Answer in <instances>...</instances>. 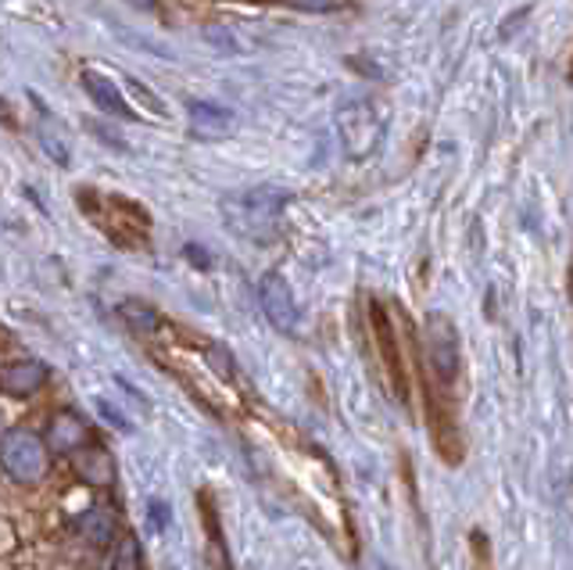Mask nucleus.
I'll return each instance as SVG.
<instances>
[{"mask_svg": "<svg viewBox=\"0 0 573 570\" xmlns=\"http://www.w3.org/2000/svg\"><path fill=\"white\" fill-rule=\"evenodd\" d=\"M287 201L290 194L279 187H251L223 198V215L234 234L254 240V245H270V240H276L279 215H284Z\"/></svg>", "mask_w": 573, "mask_h": 570, "instance_id": "f257e3e1", "label": "nucleus"}, {"mask_svg": "<svg viewBox=\"0 0 573 570\" xmlns=\"http://www.w3.org/2000/svg\"><path fill=\"white\" fill-rule=\"evenodd\" d=\"M369 331H373L377 359H380V366H384V380H387L391 395L409 409L413 405V380H409V363H405L402 334H398V323H394L391 309L377 298H369Z\"/></svg>", "mask_w": 573, "mask_h": 570, "instance_id": "f03ea898", "label": "nucleus"}, {"mask_svg": "<svg viewBox=\"0 0 573 570\" xmlns=\"http://www.w3.org/2000/svg\"><path fill=\"white\" fill-rule=\"evenodd\" d=\"M337 133L351 158H369L380 147L384 122H380L377 108L369 105V100H348V105L337 111Z\"/></svg>", "mask_w": 573, "mask_h": 570, "instance_id": "7ed1b4c3", "label": "nucleus"}, {"mask_svg": "<svg viewBox=\"0 0 573 570\" xmlns=\"http://www.w3.org/2000/svg\"><path fill=\"white\" fill-rule=\"evenodd\" d=\"M259 301H262V312L270 316V323L276 326L279 334L298 331L301 312H298L295 290H290V284L279 273H265L259 281Z\"/></svg>", "mask_w": 573, "mask_h": 570, "instance_id": "20e7f679", "label": "nucleus"}, {"mask_svg": "<svg viewBox=\"0 0 573 570\" xmlns=\"http://www.w3.org/2000/svg\"><path fill=\"white\" fill-rule=\"evenodd\" d=\"M187 116H190V133L198 141H223V136L234 133V111L215 105V100H190Z\"/></svg>", "mask_w": 573, "mask_h": 570, "instance_id": "39448f33", "label": "nucleus"}, {"mask_svg": "<svg viewBox=\"0 0 573 570\" xmlns=\"http://www.w3.org/2000/svg\"><path fill=\"white\" fill-rule=\"evenodd\" d=\"M80 83H83V91L86 97L94 100V105L105 111V116L111 119H136V111L126 105V97L119 94V86H115L105 72H97V69H83L80 72Z\"/></svg>", "mask_w": 573, "mask_h": 570, "instance_id": "423d86ee", "label": "nucleus"}, {"mask_svg": "<svg viewBox=\"0 0 573 570\" xmlns=\"http://www.w3.org/2000/svg\"><path fill=\"white\" fill-rule=\"evenodd\" d=\"M40 463H44V455H40V446H36L33 438H25V435H15L4 446V466L15 477H25V480H33L36 474H40Z\"/></svg>", "mask_w": 573, "mask_h": 570, "instance_id": "0eeeda50", "label": "nucleus"}, {"mask_svg": "<svg viewBox=\"0 0 573 570\" xmlns=\"http://www.w3.org/2000/svg\"><path fill=\"white\" fill-rule=\"evenodd\" d=\"M47 370L40 363H22V366H11V370H4V388L11 391V395H29L33 388L44 384Z\"/></svg>", "mask_w": 573, "mask_h": 570, "instance_id": "6e6552de", "label": "nucleus"}, {"mask_svg": "<svg viewBox=\"0 0 573 570\" xmlns=\"http://www.w3.org/2000/svg\"><path fill=\"white\" fill-rule=\"evenodd\" d=\"M254 4H279L301 15H334V11H348L351 0H254Z\"/></svg>", "mask_w": 573, "mask_h": 570, "instance_id": "1a4fd4ad", "label": "nucleus"}, {"mask_svg": "<svg viewBox=\"0 0 573 570\" xmlns=\"http://www.w3.org/2000/svg\"><path fill=\"white\" fill-rule=\"evenodd\" d=\"M469 553H474V570H494L491 563V542L484 531H469Z\"/></svg>", "mask_w": 573, "mask_h": 570, "instance_id": "9d476101", "label": "nucleus"}, {"mask_svg": "<svg viewBox=\"0 0 573 570\" xmlns=\"http://www.w3.org/2000/svg\"><path fill=\"white\" fill-rule=\"evenodd\" d=\"M566 298H570V309H573V251H570V262H566Z\"/></svg>", "mask_w": 573, "mask_h": 570, "instance_id": "9b49d317", "label": "nucleus"}, {"mask_svg": "<svg viewBox=\"0 0 573 570\" xmlns=\"http://www.w3.org/2000/svg\"><path fill=\"white\" fill-rule=\"evenodd\" d=\"M570 83H573V58H570Z\"/></svg>", "mask_w": 573, "mask_h": 570, "instance_id": "f8f14e48", "label": "nucleus"}]
</instances>
